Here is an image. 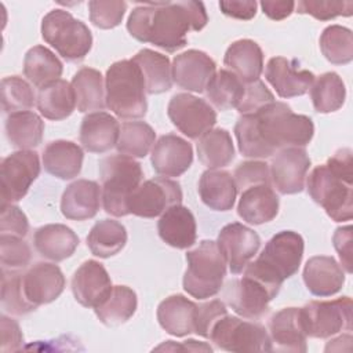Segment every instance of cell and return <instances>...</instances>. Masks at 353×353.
I'll list each match as a JSON object with an SVG mask.
<instances>
[{
    "label": "cell",
    "instance_id": "cell-1",
    "mask_svg": "<svg viewBox=\"0 0 353 353\" xmlns=\"http://www.w3.org/2000/svg\"><path fill=\"white\" fill-rule=\"evenodd\" d=\"M313 134L310 117L276 101L255 113L241 114L234 125L239 150L250 159H268L285 148H305Z\"/></svg>",
    "mask_w": 353,
    "mask_h": 353
},
{
    "label": "cell",
    "instance_id": "cell-2",
    "mask_svg": "<svg viewBox=\"0 0 353 353\" xmlns=\"http://www.w3.org/2000/svg\"><path fill=\"white\" fill-rule=\"evenodd\" d=\"M207 22L201 1H157L135 7L128 17L127 30L141 43L175 52L186 46L188 32H199Z\"/></svg>",
    "mask_w": 353,
    "mask_h": 353
},
{
    "label": "cell",
    "instance_id": "cell-3",
    "mask_svg": "<svg viewBox=\"0 0 353 353\" xmlns=\"http://www.w3.org/2000/svg\"><path fill=\"white\" fill-rule=\"evenodd\" d=\"M303 248L305 243L301 234L292 230H281L266 243L254 262H248L244 268V273L280 291L283 281L298 272Z\"/></svg>",
    "mask_w": 353,
    "mask_h": 353
},
{
    "label": "cell",
    "instance_id": "cell-4",
    "mask_svg": "<svg viewBox=\"0 0 353 353\" xmlns=\"http://www.w3.org/2000/svg\"><path fill=\"white\" fill-rule=\"evenodd\" d=\"M105 105L117 117L132 120L146 114V87L139 66L132 59L117 61L106 70Z\"/></svg>",
    "mask_w": 353,
    "mask_h": 353
},
{
    "label": "cell",
    "instance_id": "cell-5",
    "mask_svg": "<svg viewBox=\"0 0 353 353\" xmlns=\"http://www.w3.org/2000/svg\"><path fill=\"white\" fill-rule=\"evenodd\" d=\"M99 176L105 212L113 216L128 215V199L143 178L141 164L120 153L106 156L99 161Z\"/></svg>",
    "mask_w": 353,
    "mask_h": 353
},
{
    "label": "cell",
    "instance_id": "cell-6",
    "mask_svg": "<svg viewBox=\"0 0 353 353\" xmlns=\"http://www.w3.org/2000/svg\"><path fill=\"white\" fill-rule=\"evenodd\" d=\"M188 268L183 274V290L196 299L215 296L226 276V261L216 241L203 240L186 254Z\"/></svg>",
    "mask_w": 353,
    "mask_h": 353
},
{
    "label": "cell",
    "instance_id": "cell-7",
    "mask_svg": "<svg viewBox=\"0 0 353 353\" xmlns=\"http://www.w3.org/2000/svg\"><path fill=\"white\" fill-rule=\"evenodd\" d=\"M41 37L68 62L85 58L92 47L88 26L66 10H51L41 21Z\"/></svg>",
    "mask_w": 353,
    "mask_h": 353
},
{
    "label": "cell",
    "instance_id": "cell-8",
    "mask_svg": "<svg viewBox=\"0 0 353 353\" xmlns=\"http://www.w3.org/2000/svg\"><path fill=\"white\" fill-rule=\"evenodd\" d=\"M307 192L335 222L350 221L353 216V182L334 172L327 164L317 165L309 174Z\"/></svg>",
    "mask_w": 353,
    "mask_h": 353
},
{
    "label": "cell",
    "instance_id": "cell-9",
    "mask_svg": "<svg viewBox=\"0 0 353 353\" xmlns=\"http://www.w3.org/2000/svg\"><path fill=\"white\" fill-rule=\"evenodd\" d=\"M214 345L226 352H272V342L266 328L254 321L236 316H222L211 328Z\"/></svg>",
    "mask_w": 353,
    "mask_h": 353
},
{
    "label": "cell",
    "instance_id": "cell-10",
    "mask_svg": "<svg viewBox=\"0 0 353 353\" xmlns=\"http://www.w3.org/2000/svg\"><path fill=\"white\" fill-rule=\"evenodd\" d=\"M301 309L305 332L310 338H330L341 331L352 330V299L310 301Z\"/></svg>",
    "mask_w": 353,
    "mask_h": 353
},
{
    "label": "cell",
    "instance_id": "cell-11",
    "mask_svg": "<svg viewBox=\"0 0 353 353\" xmlns=\"http://www.w3.org/2000/svg\"><path fill=\"white\" fill-rule=\"evenodd\" d=\"M279 291L244 273L241 279L228 281L222 290L223 301L241 317L258 320L269 310V302Z\"/></svg>",
    "mask_w": 353,
    "mask_h": 353
},
{
    "label": "cell",
    "instance_id": "cell-12",
    "mask_svg": "<svg viewBox=\"0 0 353 353\" xmlns=\"http://www.w3.org/2000/svg\"><path fill=\"white\" fill-rule=\"evenodd\" d=\"M39 174V154L33 150H18L4 157L0 164L1 204L23 199Z\"/></svg>",
    "mask_w": 353,
    "mask_h": 353
},
{
    "label": "cell",
    "instance_id": "cell-13",
    "mask_svg": "<svg viewBox=\"0 0 353 353\" xmlns=\"http://www.w3.org/2000/svg\"><path fill=\"white\" fill-rule=\"evenodd\" d=\"M182 189L176 181L157 176L141 183L128 199V212L142 218L163 215L170 207L181 204Z\"/></svg>",
    "mask_w": 353,
    "mask_h": 353
},
{
    "label": "cell",
    "instance_id": "cell-14",
    "mask_svg": "<svg viewBox=\"0 0 353 353\" xmlns=\"http://www.w3.org/2000/svg\"><path fill=\"white\" fill-rule=\"evenodd\" d=\"M167 114L171 123L190 139L200 138L212 130L216 123L214 108L204 99L188 92L175 94L170 99Z\"/></svg>",
    "mask_w": 353,
    "mask_h": 353
},
{
    "label": "cell",
    "instance_id": "cell-15",
    "mask_svg": "<svg viewBox=\"0 0 353 353\" xmlns=\"http://www.w3.org/2000/svg\"><path fill=\"white\" fill-rule=\"evenodd\" d=\"M310 157L303 148H285L273 157L269 172L270 183L281 194L301 193L305 188Z\"/></svg>",
    "mask_w": 353,
    "mask_h": 353
},
{
    "label": "cell",
    "instance_id": "cell-16",
    "mask_svg": "<svg viewBox=\"0 0 353 353\" xmlns=\"http://www.w3.org/2000/svg\"><path fill=\"white\" fill-rule=\"evenodd\" d=\"M216 244L225 256L230 273L239 274L258 252L261 239L251 228L233 222L221 229Z\"/></svg>",
    "mask_w": 353,
    "mask_h": 353
},
{
    "label": "cell",
    "instance_id": "cell-17",
    "mask_svg": "<svg viewBox=\"0 0 353 353\" xmlns=\"http://www.w3.org/2000/svg\"><path fill=\"white\" fill-rule=\"evenodd\" d=\"M22 291L34 307L55 301L65 288V276L59 266L37 262L21 274Z\"/></svg>",
    "mask_w": 353,
    "mask_h": 353
},
{
    "label": "cell",
    "instance_id": "cell-18",
    "mask_svg": "<svg viewBox=\"0 0 353 353\" xmlns=\"http://www.w3.org/2000/svg\"><path fill=\"white\" fill-rule=\"evenodd\" d=\"M265 77L280 98L301 97L309 91L314 81L312 72L299 68L296 59L284 57H273L268 61Z\"/></svg>",
    "mask_w": 353,
    "mask_h": 353
},
{
    "label": "cell",
    "instance_id": "cell-19",
    "mask_svg": "<svg viewBox=\"0 0 353 353\" xmlns=\"http://www.w3.org/2000/svg\"><path fill=\"white\" fill-rule=\"evenodd\" d=\"M113 285L105 266L98 261L83 262L72 277L74 299L84 307L99 306L110 294Z\"/></svg>",
    "mask_w": 353,
    "mask_h": 353
},
{
    "label": "cell",
    "instance_id": "cell-20",
    "mask_svg": "<svg viewBox=\"0 0 353 353\" xmlns=\"http://www.w3.org/2000/svg\"><path fill=\"white\" fill-rule=\"evenodd\" d=\"M150 161L159 175L164 178L179 176L192 165V145L175 134L161 135L152 148Z\"/></svg>",
    "mask_w": 353,
    "mask_h": 353
},
{
    "label": "cell",
    "instance_id": "cell-21",
    "mask_svg": "<svg viewBox=\"0 0 353 353\" xmlns=\"http://www.w3.org/2000/svg\"><path fill=\"white\" fill-rule=\"evenodd\" d=\"M215 73L216 65L214 59L199 50H188L175 55L172 61V80L188 91H205Z\"/></svg>",
    "mask_w": 353,
    "mask_h": 353
},
{
    "label": "cell",
    "instance_id": "cell-22",
    "mask_svg": "<svg viewBox=\"0 0 353 353\" xmlns=\"http://www.w3.org/2000/svg\"><path fill=\"white\" fill-rule=\"evenodd\" d=\"M269 336L273 350L306 352V332L299 307H284L269 320Z\"/></svg>",
    "mask_w": 353,
    "mask_h": 353
},
{
    "label": "cell",
    "instance_id": "cell-23",
    "mask_svg": "<svg viewBox=\"0 0 353 353\" xmlns=\"http://www.w3.org/2000/svg\"><path fill=\"white\" fill-rule=\"evenodd\" d=\"M102 190L95 181L77 179L62 193L61 212L66 219L85 221L94 218L99 210Z\"/></svg>",
    "mask_w": 353,
    "mask_h": 353
},
{
    "label": "cell",
    "instance_id": "cell-24",
    "mask_svg": "<svg viewBox=\"0 0 353 353\" xmlns=\"http://www.w3.org/2000/svg\"><path fill=\"white\" fill-rule=\"evenodd\" d=\"M279 196L270 183L252 185L241 190L237 214L250 225H262L276 218Z\"/></svg>",
    "mask_w": 353,
    "mask_h": 353
},
{
    "label": "cell",
    "instance_id": "cell-25",
    "mask_svg": "<svg viewBox=\"0 0 353 353\" xmlns=\"http://www.w3.org/2000/svg\"><path fill=\"white\" fill-rule=\"evenodd\" d=\"M160 239L168 245L185 250L196 243L197 226L192 211L181 204L170 207L157 222Z\"/></svg>",
    "mask_w": 353,
    "mask_h": 353
},
{
    "label": "cell",
    "instance_id": "cell-26",
    "mask_svg": "<svg viewBox=\"0 0 353 353\" xmlns=\"http://www.w3.org/2000/svg\"><path fill=\"white\" fill-rule=\"evenodd\" d=\"M303 281L310 294L316 296H331L341 291L345 283V273L332 256L317 255L306 262Z\"/></svg>",
    "mask_w": 353,
    "mask_h": 353
},
{
    "label": "cell",
    "instance_id": "cell-27",
    "mask_svg": "<svg viewBox=\"0 0 353 353\" xmlns=\"http://www.w3.org/2000/svg\"><path fill=\"white\" fill-rule=\"evenodd\" d=\"M120 125L116 117L106 112H94L84 116L80 125V143L91 153H105L116 146Z\"/></svg>",
    "mask_w": 353,
    "mask_h": 353
},
{
    "label": "cell",
    "instance_id": "cell-28",
    "mask_svg": "<svg viewBox=\"0 0 353 353\" xmlns=\"http://www.w3.org/2000/svg\"><path fill=\"white\" fill-rule=\"evenodd\" d=\"M157 320L161 328L170 335H189L196 331L197 303L181 294L170 295L157 306Z\"/></svg>",
    "mask_w": 353,
    "mask_h": 353
},
{
    "label": "cell",
    "instance_id": "cell-29",
    "mask_svg": "<svg viewBox=\"0 0 353 353\" xmlns=\"http://www.w3.org/2000/svg\"><path fill=\"white\" fill-rule=\"evenodd\" d=\"M223 63L244 84L254 83L263 70V52L254 40L241 39L228 47Z\"/></svg>",
    "mask_w": 353,
    "mask_h": 353
},
{
    "label": "cell",
    "instance_id": "cell-30",
    "mask_svg": "<svg viewBox=\"0 0 353 353\" xmlns=\"http://www.w3.org/2000/svg\"><path fill=\"white\" fill-rule=\"evenodd\" d=\"M33 243L41 256L61 262L73 255L79 245V237L66 225L48 223L34 232Z\"/></svg>",
    "mask_w": 353,
    "mask_h": 353
},
{
    "label": "cell",
    "instance_id": "cell-31",
    "mask_svg": "<svg viewBox=\"0 0 353 353\" xmlns=\"http://www.w3.org/2000/svg\"><path fill=\"white\" fill-rule=\"evenodd\" d=\"M201 201L214 211H229L233 208L237 188L233 175L223 170H207L199 181Z\"/></svg>",
    "mask_w": 353,
    "mask_h": 353
},
{
    "label": "cell",
    "instance_id": "cell-32",
    "mask_svg": "<svg viewBox=\"0 0 353 353\" xmlns=\"http://www.w3.org/2000/svg\"><path fill=\"white\" fill-rule=\"evenodd\" d=\"M83 149L77 143L65 139L50 142L43 152L44 170L59 179L77 176L83 167Z\"/></svg>",
    "mask_w": 353,
    "mask_h": 353
},
{
    "label": "cell",
    "instance_id": "cell-33",
    "mask_svg": "<svg viewBox=\"0 0 353 353\" xmlns=\"http://www.w3.org/2000/svg\"><path fill=\"white\" fill-rule=\"evenodd\" d=\"M37 109L48 120H63L69 117L76 108V95L72 83L57 80L39 90Z\"/></svg>",
    "mask_w": 353,
    "mask_h": 353
},
{
    "label": "cell",
    "instance_id": "cell-34",
    "mask_svg": "<svg viewBox=\"0 0 353 353\" xmlns=\"http://www.w3.org/2000/svg\"><path fill=\"white\" fill-rule=\"evenodd\" d=\"M132 61L139 66L146 94H161L172 85V65L167 55L143 48L135 54Z\"/></svg>",
    "mask_w": 353,
    "mask_h": 353
},
{
    "label": "cell",
    "instance_id": "cell-35",
    "mask_svg": "<svg viewBox=\"0 0 353 353\" xmlns=\"http://www.w3.org/2000/svg\"><path fill=\"white\" fill-rule=\"evenodd\" d=\"M62 72V62L44 46H34L25 54L23 74L39 90L59 80Z\"/></svg>",
    "mask_w": 353,
    "mask_h": 353
},
{
    "label": "cell",
    "instance_id": "cell-36",
    "mask_svg": "<svg viewBox=\"0 0 353 353\" xmlns=\"http://www.w3.org/2000/svg\"><path fill=\"white\" fill-rule=\"evenodd\" d=\"M44 132L43 120L30 110L15 112L6 120V135L8 142L19 149L29 150L41 143Z\"/></svg>",
    "mask_w": 353,
    "mask_h": 353
},
{
    "label": "cell",
    "instance_id": "cell-37",
    "mask_svg": "<svg viewBox=\"0 0 353 353\" xmlns=\"http://www.w3.org/2000/svg\"><path fill=\"white\" fill-rule=\"evenodd\" d=\"M197 156L208 170H218L229 165L234 159L232 137L225 128H214L199 138Z\"/></svg>",
    "mask_w": 353,
    "mask_h": 353
},
{
    "label": "cell",
    "instance_id": "cell-38",
    "mask_svg": "<svg viewBox=\"0 0 353 353\" xmlns=\"http://www.w3.org/2000/svg\"><path fill=\"white\" fill-rule=\"evenodd\" d=\"M137 305L138 299L134 290L127 285H114L108 298L94 310L102 324L116 327L134 316Z\"/></svg>",
    "mask_w": 353,
    "mask_h": 353
},
{
    "label": "cell",
    "instance_id": "cell-39",
    "mask_svg": "<svg viewBox=\"0 0 353 353\" xmlns=\"http://www.w3.org/2000/svg\"><path fill=\"white\" fill-rule=\"evenodd\" d=\"M127 243V230L124 225L114 219H102L95 222L87 236V247L92 255L109 258L124 248Z\"/></svg>",
    "mask_w": 353,
    "mask_h": 353
},
{
    "label": "cell",
    "instance_id": "cell-40",
    "mask_svg": "<svg viewBox=\"0 0 353 353\" xmlns=\"http://www.w3.org/2000/svg\"><path fill=\"white\" fill-rule=\"evenodd\" d=\"M76 95V106L79 112L102 110L105 108L103 79L99 70L92 68H81L72 80Z\"/></svg>",
    "mask_w": 353,
    "mask_h": 353
},
{
    "label": "cell",
    "instance_id": "cell-41",
    "mask_svg": "<svg viewBox=\"0 0 353 353\" xmlns=\"http://www.w3.org/2000/svg\"><path fill=\"white\" fill-rule=\"evenodd\" d=\"M205 95L218 110H229L237 108L243 99L244 83L230 70L221 69L210 80Z\"/></svg>",
    "mask_w": 353,
    "mask_h": 353
},
{
    "label": "cell",
    "instance_id": "cell-42",
    "mask_svg": "<svg viewBox=\"0 0 353 353\" xmlns=\"http://www.w3.org/2000/svg\"><path fill=\"white\" fill-rule=\"evenodd\" d=\"M310 98L316 112L331 113L342 108L346 98L343 80L335 72H327L314 79L310 87Z\"/></svg>",
    "mask_w": 353,
    "mask_h": 353
},
{
    "label": "cell",
    "instance_id": "cell-43",
    "mask_svg": "<svg viewBox=\"0 0 353 353\" xmlns=\"http://www.w3.org/2000/svg\"><path fill=\"white\" fill-rule=\"evenodd\" d=\"M156 132L145 121H127L120 127L116 149L120 154L142 159L154 145Z\"/></svg>",
    "mask_w": 353,
    "mask_h": 353
},
{
    "label": "cell",
    "instance_id": "cell-44",
    "mask_svg": "<svg viewBox=\"0 0 353 353\" xmlns=\"http://www.w3.org/2000/svg\"><path fill=\"white\" fill-rule=\"evenodd\" d=\"M320 50L334 65H346L353 59V33L341 25L327 26L320 36Z\"/></svg>",
    "mask_w": 353,
    "mask_h": 353
},
{
    "label": "cell",
    "instance_id": "cell-45",
    "mask_svg": "<svg viewBox=\"0 0 353 353\" xmlns=\"http://www.w3.org/2000/svg\"><path fill=\"white\" fill-rule=\"evenodd\" d=\"M1 103L6 113L25 112L33 108L34 92L22 77L8 76L1 80Z\"/></svg>",
    "mask_w": 353,
    "mask_h": 353
},
{
    "label": "cell",
    "instance_id": "cell-46",
    "mask_svg": "<svg viewBox=\"0 0 353 353\" xmlns=\"http://www.w3.org/2000/svg\"><path fill=\"white\" fill-rule=\"evenodd\" d=\"M21 272H4L1 279V306L3 309L14 316H22L33 312L34 307L29 303L23 295L21 284Z\"/></svg>",
    "mask_w": 353,
    "mask_h": 353
},
{
    "label": "cell",
    "instance_id": "cell-47",
    "mask_svg": "<svg viewBox=\"0 0 353 353\" xmlns=\"http://www.w3.org/2000/svg\"><path fill=\"white\" fill-rule=\"evenodd\" d=\"M30 248L22 237L11 234H0V258L4 272H15L23 269L30 262Z\"/></svg>",
    "mask_w": 353,
    "mask_h": 353
},
{
    "label": "cell",
    "instance_id": "cell-48",
    "mask_svg": "<svg viewBox=\"0 0 353 353\" xmlns=\"http://www.w3.org/2000/svg\"><path fill=\"white\" fill-rule=\"evenodd\" d=\"M90 21L99 29H113L119 26L127 10L125 1H88Z\"/></svg>",
    "mask_w": 353,
    "mask_h": 353
},
{
    "label": "cell",
    "instance_id": "cell-49",
    "mask_svg": "<svg viewBox=\"0 0 353 353\" xmlns=\"http://www.w3.org/2000/svg\"><path fill=\"white\" fill-rule=\"evenodd\" d=\"M296 10L299 14H309L319 21H330L335 17H350L353 14V1H321V0H301Z\"/></svg>",
    "mask_w": 353,
    "mask_h": 353
},
{
    "label": "cell",
    "instance_id": "cell-50",
    "mask_svg": "<svg viewBox=\"0 0 353 353\" xmlns=\"http://www.w3.org/2000/svg\"><path fill=\"white\" fill-rule=\"evenodd\" d=\"M233 179L236 182V188L240 190L252 185L270 183L269 167L265 161H243L236 167Z\"/></svg>",
    "mask_w": 353,
    "mask_h": 353
},
{
    "label": "cell",
    "instance_id": "cell-51",
    "mask_svg": "<svg viewBox=\"0 0 353 353\" xmlns=\"http://www.w3.org/2000/svg\"><path fill=\"white\" fill-rule=\"evenodd\" d=\"M272 102H274L273 94L268 90L263 81L256 80L254 83L244 84V95L236 109L240 114H250L261 110Z\"/></svg>",
    "mask_w": 353,
    "mask_h": 353
},
{
    "label": "cell",
    "instance_id": "cell-52",
    "mask_svg": "<svg viewBox=\"0 0 353 353\" xmlns=\"http://www.w3.org/2000/svg\"><path fill=\"white\" fill-rule=\"evenodd\" d=\"M29 230V222L26 215L19 207L12 203L1 204L0 214V234H11L17 237H25Z\"/></svg>",
    "mask_w": 353,
    "mask_h": 353
},
{
    "label": "cell",
    "instance_id": "cell-53",
    "mask_svg": "<svg viewBox=\"0 0 353 353\" xmlns=\"http://www.w3.org/2000/svg\"><path fill=\"white\" fill-rule=\"evenodd\" d=\"M225 314H228V309L221 299H212L210 302L197 305V320L194 334L208 338L214 324Z\"/></svg>",
    "mask_w": 353,
    "mask_h": 353
},
{
    "label": "cell",
    "instance_id": "cell-54",
    "mask_svg": "<svg viewBox=\"0 0 353 353\" xmlns=\"http://www.w3.org/2000/svg\"><path fill=\"white\" fill-rule=\"evenodd\" d=\"M0 330H1V352H17L22 349L23 335L18 325V323L7 316H1L0 319Z\"/></svg>",
    "mask_w": 353,
    "mask_h": 353
},
{
    "label": "cell",
    "instance_id": "cell-55",
    "mask_svg": "<svg viewBox=\"0 0 353 353\" xmlns=\"http://www.w3.org/2000/svg\"><path fill=\"white\" fill-rule=\"evenodd\" d=\"M352 226H342L338 228L332 236V243L339 254L342 268L347 272L352 273V241H353V233H352Z\"/></svg>",
    "mask_w": 353,
    "mask_h": 353
},
{
    "label": "cell",
    "instance_id": "cell-56",
    "mask_svg": "<svg viewBox=\"0 0 353 353\" xmlns=\"http://www.w3.org/2000/svg\"><path fill=\"white\" fill-rule=\"evenodd\" d=\"M221 11L234 19L248 21L255 17L256 14V1L252 0H243V1H219Z\"/></svg>",
    "mask_w": 353,
    "mask_h": 353
},
{
    "label": "cell",
    "instance_id": "cell-57",
    "mask_svg": "<svg viewBox=\"0 0 353 353\" xmlns=\"http://www.w3.org/2000/svg\"><path fill=\"white\" fill-rule=\"evenodd\" d=\"M261 7L266 17L274 21H281L292 14L295 3L291 0H263L261 1Z\"/></svg>",
    "mask_w": 353,
    "mask_h": 353
}]
</instances>
